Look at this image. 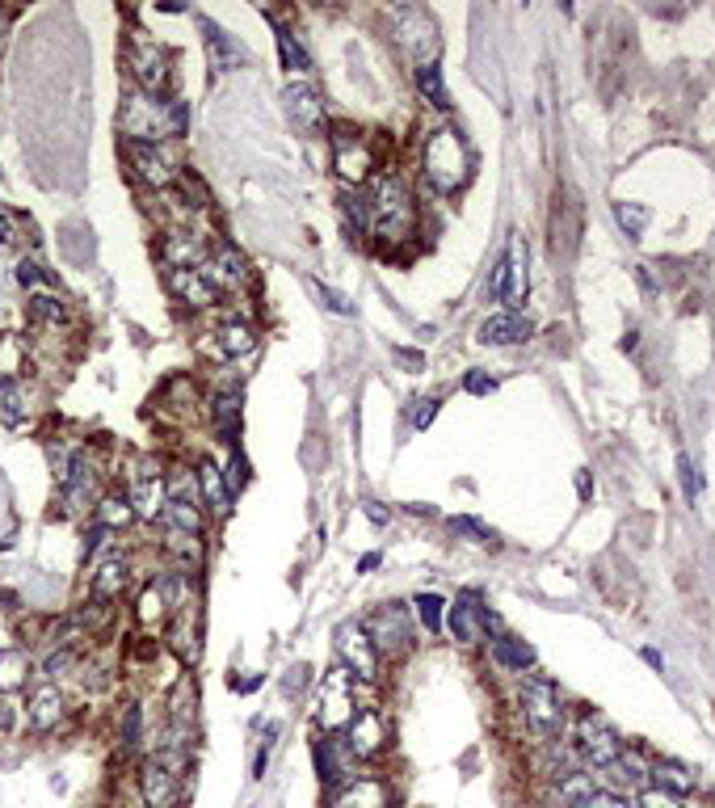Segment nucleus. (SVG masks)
<instances>
[{
    "label": "nucleus",
    "mask_w": 715,
    "mask_h": 808,
    "mask_svg": "<svg viewBox=\"0 0 715 808\" xmlns=\"http://www.w3.org/2000/svg\"><path fill=\"white\" fill-rule=\"evenodd\" d=\"M118 127L127 135V144H156V139H177L186 135L190 127V106L186 101H160L148 93H131L122 101V114H118Z\"/></svg>",
    "instance_id": "obj_1"
},
{
    "label": "nucleus",
    "mask_w": 715,
    "mask_h": 808,
    "mask_svg": "<svg viewBox=\"0 0 715 808\" xmlns=\"http://www.w3.org/2000/svg\"><path fill=\"white\" fill-rule=\"evenodd\" d=\"M366 207H371V232L379 240H400L413 236V224H417V211H413V194L400 177H375L371 190H366Z\"/></svg>",
    "instance_id": "obj_2"
},
{
    "label": "nucleus",
    "mask_w": 715,
    "mask_h": 808,
    "mask_svg": "<svg viewBox=\"0 0 715 808\" xmlns=\"http://www.w3.org/2000/svg\"><path fill=\"white\" fill-rule=\"evenodd\" d=\"M421 165H425V177L434 181V190L455 194L467 181V173H472V156H467V144L455 127H438L425 135Z\"/></svg>",
    "instance_id": "obj_3"
},
{
    "label": "nucleus",
    "mask_w": 715,
    "mask_h": 808,
    "mask_svg": "<svg viewBox=\"0 0 715 808\" xmlns=\"http://www.w3.org/2000/svg\"><path fill=\"white\" fill-rule=\"evenodd\" d=\"M518 699H522V716H526L530 729H535V737L551 741V737L564 729L560 691H556V686H551L547 678H526L522 691H518Z\"/></svg>",
    "instance_id": "obj_4"
},
{
    "label": "nucleus",
    "mask_w": 715,
    "mask_h": 808,
    "mask_svg": "<svg viewBox=\"0 0 715 808\" xmlns=\"http://www.w3.org/2000/svg\"><path fill=\"white\" fill-rule=\"evenodd\" d=\"M392 34L396 43L421 64H434V51H438V30L429 22V13L421 5H396L392 9Z\"/></svg>",
    "instance_id": "obj_5"
},
{
    "label": "nucleus",
    "mask_w": 715,
    "mask_h": 808,
    "mask_svg": "<svg viewBox=\"0 0 715 808\" xmlns=\"http://www.w3.org/2000/svg\"><path fill=\"white\" fill-rule=\"evenodd\" d=\"M358 712V678L345 670V665H337V670L324 674L320 682V724L324 729H345V724L354 720Z\"/></svg>",
    "instance_id": "obj_6"
},
{
    "label": "nucleus",
    "mask_w": 715,
    "mask_h": 808,
    "mask_svg": "<svg viewBox=\"0 0 715 808\" xmlns=\"http://www.w3.org/2000/svg\"><path fill=\"white\" fill-rule=\"evenodd\" d=\"M127 64H131V76H135L139 93L160 97V93L169 89V76H173V72H169V51L160 47V43H152V38H143V34L131 38Z\"/></svg>",
    "instance_id": "obj_7"
},
{
    "label": "nucleus",
    "mask_w": 715,
    "mask_h": 808,
    "mask_svg": "<svg viewBox=\"0 0 715 808\" xmlns=\"http://www.w3.org/2000/svg\"><path fill=\"white\" fill-rule=\"evenodd\" d=\"M337 657L358 682H379L383 678V653L375 649V640L366 636L362 623H345L337 632Z\"/></svg>",
    "instance_id": "obj_8"
},
{
    "label": "nucleus",
    "mask_w": 715,
    "mask_h": 808,
    "mask_svg": "<svg viewBox=\"0 0 715 808\" xmlns=\"http://www.w3.org/2000/svg\"><path fill=\"white\" fill-rule=\"evenodd\" d=\"M488 299L509 303V312H518V303L526 299V245H522V236H509V249L493 266V278H488Z\"/></svg>",
    "instance_id": "obj_9"
},
{
    "label": "nucleus",
    "mask_w": 715,
    "mask_h": 808,
    "mask_svg": "<svg viewBox=\"0 0 715 808\" xmlns=\"http://www.w3.org/2000/svg\"><path fill=\"white\" fill-rule=\"evenodd\" d=\"M387 741H392V729H387L379 707H358L354 720L345 724V750H350L358 762L379 758L387 750Z\"/></svg>",
    "instance_id": "obj_10"
},
{
    "label": "nucleus",
    "mask_w": 715,
    "mask_h": 808,
    "mask_svg": "<svg viewBox=\"0 0 715 808\" xmlns=\"http://www.w3.org/2000/svg\"><path fill=\"white\" fill-rule=\"evenodd\" d=\"M333 169H337V177L345 181V186H366L371 181V173H375V152H371V144H366L362 135H354V131H337L333 135Z\"/></svg>",
    "instance_id": "obj_11"
},
{
    "label": "nucleus",
    "mask_w": 715,
    "mask_h": 808,
    "mask_svg": "<svg viewBox=\"0 0 715 808\" xmlns=\"http://www.w3.org/2000/svg\"><path fill=\"white\" fill-rule=\"evenodd\" d=\"M589 766H598V771H610L619 758H623V737L610 729L606 720H598V716H585L581 720V729H577V745H572Z\"/></svg>",
    "instance_id": "obj_12"
},
{
    "label": "nucleus",
    "mask_w": 715,
    "mask_h": 808,
    "mask_svg": "<svg viewBox=\"0 0 715 808\" xmlns=\"http://www.w3.org/2000/svg\"><path fill=\"white\" fill-rule=\"evenodd\" d=\"M198 270L207 274V282H211L215 291H240V287H249V282H253L249 257H244L236 245H219Z\"/></svg>",
    "instance_id": "obj_13"
},
{
    "label": "nucleus",
    "mask_w": 715,
    "mask_h": 808,
    "mask_svg": "<svg viewBox=\"0 0 715 808\" xmlns=\"http://www.w3.org/2000/svg\"><path fill=\"white\" fill-rule=\"evenodd\" d=\"M139 796L148 808H173L181 796V775L169 758H152L143 762V775H139Z\"/></svg>",
    "instance_id": "obj_14"
},
{
    "label": "nucleus",
    "mask_w": 715,
    "mask_h": 808,
    "mask_svg": "<svg viewBox=\"0 0 715 808\" xmlns=\"http://www.w3.org/2000/svg\"><path fill=\"white\" fill-rule=\"evenodd\" d=\"M501 623H497V615L488 611V606L476 598V594H463L455 606H451V632H455V640H463V644H480V640H488V632H497Z\"/></svg>",
    "instance_id": "obj_15"
},
{
    "label": "nucleus",
    "mask_w": 715,
    "mask_h": 808,
    "mask_svg": "<svg viewBox=\"0 0 715 808\" xmlns=\"http://www.w3.org/2000/svg\"><path fill=\"white\" fill-rule=\"evenodd\" d=\"M362 628H366V636L375 640L379 653H404L408 644H413V628H408L404 606H383V611H375Z\"/></svg>",
    "instance_id": "obj_16"
},
{
    "label": "nucleus",
    "mask_w": 715,
    "mask_h": 808,
    "mask_svg": "<svg viewBox=\"0 0 715 808\" xmlns=\"http://www.w3.org/2000/svg\"><path fill=\"white\" fill-rule=\"evenodd\" d=\"M282 101H286V114H291V123H295L303 135L324 131V101H320V93L308 85V80H295V85H286Z\"/></svg>",
    "instance_id": "obj_17"
},
{
    "label": "nucleus",
    "mask_w": 715,
    "mask_h": 808,
    "mask_svg": "<svg viewBox=\"0 0 715 808\" xmlns=\"http://www.w3.org/2000/svg\"><path fill=\"white\" fill-rule=\"evenodd\" d=\"M127 160H131V173L143 181V186H152V190H169L173 186V165H169V156L160 152L156 144H127Z\"/></svg>",
    "instance_id": "obj_18"
},
{
    "label": "nucleus",
    "mask_w": 715,
    "mask_h": 808,
    "mask_svg": "<svg viewBox=\"0 0 715 808\" xmlns=\"http://www.w3.org/2000/svg\"><path fill=\"white\" fill-rule=\"evenodd\" d=\"M169 640H173V653L181 661H198L202 657V619H198V606L186 598L173 611V628H169Z\"/></svg>",
    "instance_id": "obj_19"
},
{
    "label": "nucleus",
    "mask_w": 715,
    "mask_h": 808,
    "mask_svg": "<svg viewBox=\"0 0 715 808\" xmlns=\"http://www.w3.org/2000/svg\"><path fill=\"white\" fill-rule=\"evenodd\" d=\"M333 808H392V792H387V783H379L371 775H362V779L354 775L333 792Z\"/></svg>",
    "instance_id": "obj_20"
},
{
    "label": "nucleus",
    "mask_w": 715,
    "mask_h": 808,
    "mask_svg": "<svg viewBox=\"0 0 715 808\" xmlns=\"http://www.w3.org/2000/svg\"><path fill=\"white\" fill-rule=\"evenodd\" d=\"M530 333H535V325L522 312H497L480 325L484 346H522V341H530Z\"/></svg>",
    "instance_id": "obj_21"
},
{
    "label": "nucleus",
    "mask_w": 715,
    "mask_h": 808,
    "mask_svg": "<svg viewBox=\"0 0 715 808\" xmlns=\"http://www.w3.org/2000/svg\"><path fill=\"white\" fill-rule=\"evenodd\" d=\"M165 287L181 303H190V308H215V299H219V291L211 287L202 270H165Z\"/></svg>",
    "instance_id": "obj_22"
},
{
    "label": "nucleus",
    "mask_w": 715,
    "mask_h": 808,
    "mask_svg": "<svg viewBox=\"0 0 715 808\" xmlns=\"http://www.w3.org/2000/svg\"><path fill=\"white\" fill-rule=\"evenodd\" d=\"M59 493H64V501L72 505V510H80V505L89 501L93 493V463L85 451H76L64 459V472H59Z\"/></svg>",
    "instance_id": "obj_23"
},
{
    "label": "nucleus",
    "mask_w": 715,
    "mask_h": 808,
    "mask_svg": "<svg viewBox=\"0 0 715 808\" xmlns=\"http://www.w3.org/2000/svg\"><path fill=\"white\" fill-rule=\"evenodd\" d=\"M160 257H165V270H198L207 261V249H202V236L194 232H169L165 245H160Z\"/></svg>",
    "instance_id": "obj_24"
},
{
    "label": "nucleus",
    "mask_w": 715,
    "mask_h": 808,
    "mask_svg": "<svg viewBox=\"0 0 715 808\" xmlns=\"http://www.w3.org/2000/svg\"><path fill=\"white\" fill-rule=\"evenodd\" d=\"M131 510H135V518H160L169 510V484L160 480V476H139L135 480V489H131Z\"/></svg>",
    "instance_id": "obj_25"
},
{
    "label": "nucleus",
    "mask_w": 715,
    "mask_h": 808,
    "mask_svg": "<svg viewBox=\"0 0 715 808\" xmlns=\"http://www.w3.org/2000/svg\"><path fill=\"white\" fill-rule=\"evenodd\" d=\"M194 480H198V497H202V505L207 510H215V514H228V505H232V493H228V480H223V468L215 459H202L198 463V472H194Z\"/></svg>",
    "instance_id": "obj_26"
},
{
    "label": "nucleus",
    "mask_w": 715,
    "mask_h": 808,
    "mask_svg": "<svg viewBox=\"0 0 715 808\" xmlns=\"http://www.w3.org/2000/svg\"><path fill=\"white\" fill-rule=\"evenodd\" d=\"M173 615V598L165 594V585H143V590H139V602H135V619H139V628H160V623H165Z\"/></svg>",
    "instance_id": "obj_27"
},
{
    "label": "nucleus",
    "mask_w": 715,
    "mask_h": 808,
    "mask_svg": "<svg viewBox=\"0 0 715 808\" xmlns=\"http://www.w3.org/2000/svg\"><path fill=\"white\" fill-rule=\"evenodd\" d=\"M215 341H219V358H249L257 350V333L249 320H223Z\"/></svg>",
    "instance_id": "obj_28"
},
{
    "label": "nucleus",
    "mask_w": 715,
    "mask_h": 808,
    "mask_svg": "<svg viewBox=\"0 0 715 808\" xmlns=\"http://www.w3.org/2000/svg\"><path fill=\"white\" fill-rule=\"evenodd\" d=\"M59 720H64V695H59L55 686H38L30 695V724L38 733H51Z\"/></svg>",
    "instance_id": "obj_29"
},
{
    "label": "nucleus",
    "mask_w": 715,
    "mask_h": 808,
    "mask_svg": "<svg viewBox=\"0 0 715 808\" xmlns=\"http://www.w3.org/2000/svg\"><path fill=\"white\" fill-rule=\"evenodd\" d=\"M127 581H131V564L127 560H106L101 569L93 573V598H101V602H114L122 590H127Z\"/></svg>",
    "instance_id": "obj_30"
},
{
    "label": "nucleus",
    "mask_w": 715,
    "mask_h": 808,
    "mask_svg": "<svg viewBox=\"0 0 715 808\" xmlns=\"http://www.w3.org/2000/svg\"><path fill=\"white\" fill-rule=\"evenodd\" d=\"M350 762H358V758H354L350 750H341V745H337L333 737L316 745V766H320V779H329V783L354 779V775H350Z\"/></svg>",
    "instance_id": "obj_31"
},
{
    "label": "nucleus",
    "mask_w": 715,
    "mask_h": 808,
    "mask_svg": "<svg viewBox=\"0 0 715 808\" xmlns=\"http://www.w3.org/2000/svg\"><path fill=\"white\" fill-rule=\"evenodd\" d=\"M202 30H207V55H211V68L215 72H228V68H236L240 59H244V51H240V43H236L232 34H223L211 22H202Z\"/></svg>",
    "instance_id": "obj_32"
},
{
    "label": "nucleus",
    "mask_w": 715,
    "mask_h": 808,
    "mask_svg": "<svg viewBox=\"0 0 715 808\" xmlns=\"http://www.w3.org/2000/svg\"><path fill=\"white\" fill-rule=\"evenodd\" d=\"M30 682V657L22 649H0V695H17Z\"/></svg>",
    "instance_id": "obj_33"
},
{
    "label": "nucleus",
    "mask_w": 715,
    "mask_h": 808,
    "mask_svg": "<svg viewBox=\"0 0 715 808\" xmlns=\"http://www.w3.org/2000/svg\"><path fill=\"white\" fill-rule=\"evenodd\" d=\"M648 775L657 779V787H665V792H673V796H686V792H694V787H699V775H694L690 766H682V762H669V758L652 766Z\"/></svg>",
    "instance_id": "obj_34"
},
{
    "label": "nucleus",
    "mask_w": 715,
    "mask_h": 808,
    "mask_svg": "<svg viewBox=\"0 0 715 808\" xmlns=\"http://www.w3.org/2000/svg\"><path fill=\"white\" fill-rule=\"evenodd\" d=\"M594 792H598V783H594V775H589V771H564L556 779V796L564 804H572V808H581Z\"/></svg>",
    "instance_id": "obj_35"
},
{
    "label": "nucleus",
    "mask_w": 715,
    "mask_h": 808,
    "mask_svg": "<svg viewBox=\"0 0 715 808\" xmlns=\"http://www.w3.org/2000/svg\"><path fill=\"white\" fill-rule=\"evenodd\" d=\"M493 657L505 665V670H518V674H526L530 665H535V649H530L526 640H514V636L493 640Z\"/></svg>",
    "instance_id": "obj_36"
},
{
    "label": "nucleus",
    "mask_w": 715,
    "mask_h": 808,
    "mask_svg": "<svg viewBox=\"0 0 715 808\" xmlns=\"http://www.w3.org/2000/svg\"><path fill=\"white\" fill-rule=\"evenodd\" d=\"M417 89L434 110H451V93H446V80H442L438 64H421L417 68Z\"/></svg>",
    "instance_id": "obj_37"
},
{
    "label": "nucleus",
    "mask_w": 715,
    "mask_h": 808,
    "mask_svg": "<svg viewBox=\"0 0 715 808\" xmlns=\"http://www.w3.org/2000/svg\"><path fill=\"white\" fill-rule=\"evenodd\" d=\"M211 413H215V426H219V434L236 438V430H240V392H236V388H228V392H215V400H211Z\"/></svg>",
    "instance_id": "obj_38"
},
{
    "label": "nucleus",
    "mask_w": 715,
    "mask_h": 808,
    "mask_svg": "<svg viewBox=\"0 0 715 808\" xmlns=\"http://www.w3.org/2000/svg\"><path fill=\"white\" fill-rule=\"evenodd\" d=\"M413 606H417V623L429 632V636H438L442 632V615H446V602H442V594H434V590H425V594H417L413 598Z\"/></svg>",
    "instance_id": "obj_39"
},
{
    "label": "nucleus",
    "mask_w": 715,
    "mask_h": 808,
    "mask_svg": "<svg viewBox=\"0 0 715 808\" xmlns=\"http://www.w3.org/2000/svg\"><path fill=\"white\" fill-rule=\"evenodd\" d=\"M131 518H135L131 501H122V497H101V501H97V527H106V531H122Z\"/></svg>",
    "instance_id": "obj_40"
},
{
    "label": "nucleus",
    "mask_w": 715,
    "mask_h": 808,
    "mask_svg": "<svg viewBox=\"0 0 715 808\" xmlns=\"http://www.w3.org/2000/svg\"><path fill=\"white\" fill-rule=\"evenodd\" d=\"M274 38H278V55H282V68H286V72H308V68H312V59H308V51L299 47L295 30H286V26H282Z\"/></svg>",
    "instance_id": "obj_41"
},
{
    "label": "nucleus",
    "mask_w": 715,
    "mask_h": 808,
    "mask_svg": "<svg viewBox=\"0 0 715 808\" xmlns=\"http://www.w3.org/2000/svg\"><path fill=\"white\" fill-rule=\"evenodd\" d=\"M22 421H26V404H22V392H17V383H0V426L17 430Z\"/></svg>",
    "instance_id": "obj_42"
},
{
    "label": "nucleus",
    "mask_w": 715,
    "mask_h": 808,
    "mask_svg": "<svg viewBox=\"0 0 715 808\" xmlns=\"http://www.w3.org/2000/svg\"><path fill=\"white\" fill-rule=\"evenodd\" d=\"M169 707H173V724H177V729H186V724L194 720V682H190V678L177 682Z\"/></svg>",
    "instance_id": "obj_43"
},
{
    "label": "nucleus",
    "mask_w": 715,
    "mask_h": 808,
    "mask_svg": "<svg viewBox=\"0 0 715 808\" xmlns=\"http://www.w3.org/2000/svg\"><path fill=\"white\" fill-rule=\"evenodd\" d=\"M341 215L345 224H358V232H371V207H366V194H345L341 198Z\"/></svg>",
    "instance_id": "obj_44"
},
{
    "label": "nucleus",
    "mask_w": 715,
    "mask_h": 808,
    "mask_svg": "<svg viewBox=\"0 0 715 808\" xmlns=\"http://www.w3.org/2000/svg\"><path fill=\"white\" fill-rule=\"evenodd\" d=\"M636 808H682V796H673V792H665V787L652 783L636 796Z\"/></svg>",
    "instance_id": "obj_45"
},
{
    "label": "nucleus",
    "mask_w": 715,
    "mask_h": 808,
    "mask_svg": "<svg viewBox=\"0 0 715 808\" xmlns=\"http://www.w3.org/2000/svg\"><path fill=\"white\" fill-rule=\"evenodd\" d=\"M30 316L55 325V320H64V303H59L55 295H34V299H30Z\"/></svg>",
    "instance_id": "obj_46"
},
{
    "label": "nucleus",
    "mask_w": 715,
    "mask_h": 808,
    "mask_svg": "<svg viewBox=\"0 0 715 808\" xmlns=\"http://www.w3.org/2000/svg\"><path fill=\"white\" fill-rule=\"evenodd\" d=\"M615 215H619V224L627 228V236H640V232H644V224H648V211H644V207H636V202H619Z\"/></svg>",
    "instance_id": "obj_47"
},
{
    "label": "nucleus",
    "mask_w": 715,
    "mask_h": 808,
    "mask_svg": "<svg viewBox=\"0 0 715 808\" xmlns=\"http://www.w3.org/2000/svg\"><path fill=\"white\" fill-rule=\"evenodd\" d=\"M223 480H228V493H240L244 484H249V459H244L240 451H232L228 468H223Z\"/></svg>",
    "instance_id": "obj_48"
},
{
    "label": "nucleus",
    "mask_w": 715,
    "mask_h": 808,
    "mask_svg": "<svg viewBox=\"0 0 715 808\" xmlns=\"http://www.w3.org/2000/svg\"><path fill=\"white\" fill-rule=\"evenodd\" d=\"M451 527L459 535H472L476 543H497V531H488L484 522H476V518H451Z\"/></svg>",
    "instance_id": "obj_49"
},
{
    "label": "nucleus",
    "mask_w": 715,
    "mask_h": 808,
    "mask_svg": "<svg viewBox=\"0 0 715 808\" xmlns=\"http://www.w3.org/2000/svg\"><path fill=\"white\" fill-rule=\"evenodd\" d=\"M320 299H324V308H329L333 316H354V303H350V299H345L341 291H333V287H324V282H320Z\"/></svg>",
    "instance_id": "obj_50"
},
{
    "label": "nucleus",
    "mask_w": 715,
    "mask_h": 808,
    "mask_svg": "<svg viewBox=\"0 0 715 808\" xmlns=\"http://www.w3.org/2000/svg\"><path fill=\"white\" fill-rule=\"evenodd\" d=\"M463 388L472 392V396H493V392H497V379H493V375H484V371H467Z\"/></svg>",
    "instance_id": "obj_51"
},
{
    "label": "nucleus",
    "mask_w": 715,
    "mask_h": 808,
    "mask_svg": "<svg viewBox=\"0 0 715 808\" xmlns=\"http://www.w3.org/2000/svg\"><path fill=\"white\" fill-rule=\"evenodd\" d=\"M434 417H438V400H434V396L413 400V430H425Z\"/></svg>",
    "instance_id": "obj_52"
},
{
    "label": "nucleus",
    "mask_w": 715,
    "mask_h": 808,
    "mask_svg": "<svg viewBox=\"0 0 715 808\" xmlns=\"http://www.w3.org/2000/svg\"><path fill=\"white\" fill-rule=\"evenodd\" d=\"M581 808H631V804H627L619 792H610V787H598V792L589 796Z\"/></svg>",
    "instance_id": "obj_53"
},
{
    "label": "nucleus",
    "mask_w": 715,
    "mask_h": 808,
    "mask_svg": "<svg viewBox=\"0 0 715 808\" xmlns=\"http://www.w3.org/2000/svg\"><path fill=\"white\" fill-rule=\"evenodd\" d=\"M678 472H682V489H686V497L694 501V497H699V489H703V480H699V476H694V463H690L686 455L678 459Z\"/></svg>",
    "instance_id": "obj_54"
},
{
    "label": "nucleus",
    "mask_w": 715,
    "mask_h": 808,
    "mask_svg": "<svg viewBox=\"0 0 715 808\" xmlns=\"http://www.w3.org/2000/svg\"><path fill=\"white\" fill-rule=\"evenodd\" d=\"M72 661H76L72 649H59V653H51V657L43 661V670H47L51 678H59V674H68V670H72Z\"/></svg>",
    "instance_id": "obj_55"
},
{
    "label": "nucleus",
    "mask_w": 715,
    "mask_h": 808,
    "mask_svg": "<svg viewBox=\"0 0 715 808\" xmlns=\"http://www.w3.org/2000/svg\"><path fill=\"white\" fill-rule=\"evenodd\" d=\"M122 745L135 750L139 745V707H127V724H122Z\"/></svg>",
    "instance_id": "obj_56"
},
{
    "label": "nucleus",
    "mask_w": 715,
    "mask_h": 808,
    "mask_svg": "<svg viewBox=\"0 0 715 808\" xmlns=\"http://www.w3.org/2000/svg\"><path fill=\"white\" fill-rule=\"evenodd\" d=\"M43 278H47V274L38 270L34 261H22V266H17V282H22V287H34V282H43Z\"/></svg>",
    "instance_id": "obj_57"
},
{
    "label": "nucleus",
    "mask_w": 715,
    "mask_h": 808,
    "mask_svg": "<svg viewBox=\"0 0 715 808\" xmlns=\"http://www.w3.org/2000/svg\"><path fill=\"white\" fill-rule=\"evenodd\" d=\"M392 354H396V358L404 362L408 371H425V354H417V350H404V346H396Z\"/></svg>",
    "instance_id": "obj_58"
},
{
    "label": "nucleus",
    "mask_w": 715,
    "mask_h": 808,
    "mask_svg": "<svg viewBox=\"0 0 715 808\" xmlns=\"http://www.w3.org/2000/svg\"><path fill=\"white\" fill-rule=\"evenodd\" d=\"M362 514H366V518H371V522H375V527H387V510H383V505H379V501H362Z\"/></svg>",
    "instance_id": "obj_59"
},
{
    "label": "nucleus",
    "mask_w": 715,
    "mask_h": 808,
    "mask_svg": "<svg viewBox=\"0 0 715 808\" xmlns=\"http://www.w3.org/2000/svg\"><path fill=\"white\" fill-rule=\"evenodd\" d=\"M13 240H17V224L5 211H0V245H13Z\"/></svg>",
    "instance_id": "obj_60"
},
{
    "label": "nucleus",
    "mask_w": 715,
    "mask_h": 808,
    "mask_svg": "<svg viewBox=\"0 0 715 808\" xmlns=\"http://www.w3.org/2000/svg\"><path fill=\"white\" fill-rule=\"evenodd\" d=\"M358 569H362V573H371V569H379V552H371V556H362V560H358Z\"/></svg>",
    "instance_id": "obj_61"
},
{
    "label": "nucleus",
    "mask_w": 715,
    "mask_h": 808,
    "mask_svg": "<svg viewBox=\"0 0 715 808\" xmlns=\"http://www.w3.org/2000/svg\"><path fill=\"white\" fill-rule=\"evenodd\" d=\"M644 661H648V665H657V670H661V665H665V661H661V653H657V649H644Z\"/></svg>",
    "instance_id": "obj_62"
},
{
    "label": "nucleus",
    "mask_w": 715,
    "mask_h": 808,
    "mask_svg": "<svg viewBox=\"0 0 715 808\" xmlns=\"http://www.w3.org/2000/svg\"><path fill=\"white\" fill-rule=\"evenodd\" d=\"M0 729H13V716H9V707L0 703Z\"/></svg>",
    "instance_id": "obj_63"
},
{
    "label": "nucleus",
    "mask_w": 715,
    "mask_h": 808,
    "mask_svg": "<svg viewBox=\"0 0 715 808\" xmlns=\"http://www.w3.org/2000/svg\"><path fill=\"white\" fill-rule=\"evenodd\" d=\"M0 38H5V13H0Z\"/></svg>",
    "instance_id": "obj_64"
}]
</instances>
